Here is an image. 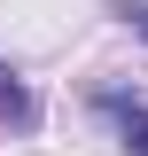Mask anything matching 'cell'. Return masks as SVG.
<instances>
[{
    "label": "cell",
    "mask_w": 148,
    "mask_h": 156,
    "mask_svg": "<svg viewBox=\"0 0 148 156\" xmlns=\"http://www.w3.org/2000/svg\"><path fill=\"white\" fill-rule=\"evenodd\" d=\"M0 117H8L16 133H39V94L23 86V70H8V62H0Z\"/></svg>",
    "instance_id": "cell-2"
},
{
    "label": "cell",
    "mask_w": 148,
    "mask_h": 156,
    "mask_svg": "<svg viewBox=\"0 0 148 156\" xmlns=\"http://www.w3.org/2000/svg\"><path fill=\"white\" fill-rule=\"evenodd\" d=\"M86 101H93V117L117 133L125 156H148V101H140V94H125V86H93Z\"/></svg>",
    "instance_id": "cell-1"
}]
</instances>
